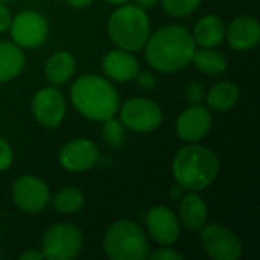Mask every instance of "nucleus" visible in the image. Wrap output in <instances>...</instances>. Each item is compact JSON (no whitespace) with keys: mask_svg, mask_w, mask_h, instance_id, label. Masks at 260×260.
Here are the masks:
<instances>
[{"mask_svg":"<svg viewBox=\"0 0 260 260\" xmlns=\"http://www.w3.org/2000/svg\"><path fill=\"white\" fill-rule=\"evenodd\" d=\"M145 56L148 64L161 73H175L183 70L197 50L192 34L178 24L163 26L146 41Z\"/></svg>","mask_w":260,"mask_h":260,"instance_id":"nucleus-1","label":"nucleus"},{"mask_svg":"<svg viewBox=\"0 0 260 260\" xmlns=\"http://www.w3.org/2000/svg\"><path fill=\"white\" fill-rule=\"evenodd\" d=\"M75 110L85 119L104 122L119 110V94L113 84L99 75H84L70 90Z\"/></svg>","mask_w":260,"mask_h":260,"instance_id":"nucleus-2","label":"nucleus"},{"mask_svg":"<svg viewBox=\"0 0 260 260\" xmlns=\"http://www.w3.org/2000/svg\"><path fill=\"white\" fill-rule=\"evenodd\" d=\"M219 169L221 163L216 154L203 145L181 148L172 161V174L177 184L192 192L209 187L219 175Z\"/></svg>","mask_w":260,"mask_h":260,"instance_id":"nucleus-3","label":"nucleus"},{"mask_svg":"<svg viewBox=\"0 0 260 260\" xmlns=\"http://www.w3.org/2000/svg\"><path fill=\"white\" fill-rule=\"evenodd\" d=\"M107 30L119 49L137 52L145 47L149 38V18L145 9L137 5H125L110 15Z\"/></svg>","mask_w":260,"mask_h":260,"instance_id":"nucleus-4","label":"nucleus"},{"mask_svg":"<svg viewBox=\"0 0 260 260\" xmlns=\"http://www.w3.org/2000/svg\"><path fill=\"white\" fill-rule=\"evenodd\" d=\"M104 251L111 260H145L149 254V242L139 224L119 219L104 236Z\"/></svg>","mask_w":260,"mask_h":260,"instance_id":"nucleus-5","label":"nucleus"},{"mask_svg":"<svg viewBox=\"0 0 260 260\" xmlns=\"http://www.w3.org/2000/svg\"><path fill=\"white\" fill-rule=\"evenodd\" d=\"M81 230L69 222L52 225L43 236V256L49 260H72L82 250Z\"/></svg>","mask_w":260,"mask_h":260,"instance_id":"nucleus-6","label":"nucleus"},{"mask_svg":"<svg viewBox=\"0 0 260 260\" xmlns=\"http://www.w3.org/2000/svg\"><path fill=\"white\" fill-rule=\"evenodd\" d=\"M200 242L204 251L216 260H238L244 250L236 233L219 222L206 224L201 229Z\"/></svg>","mask_w":260,"mask_h":260,"instance_id":"nucleus-7","label":"nucleus"},{"mask_svg":"<svg viewBox=\"0 0 260 260\" xmlns=\"http://www.w3.org/2000/svg\"><path fill=\"white\" fill-rule=\"evenodd\" d=\"M163 113L158 104L145 98H131L120 108L123 126L137 133H151L160 126Z\"/></svg>","mask_w":260,"mask_h":260,"instance_id":"nucleus-8","label":"nucleus"},{"mask_svg":"<svg viewBox=\"0 0 260 260\" xmlns=\"http://www.w3.org/2000/svg\"><path fill=\"white\" fill-rule=\"evenodd\" d=\"M12 41L21 49L41 46L49 34L47 20L37 11H23L12 17L9 24Z\"/></svg>","mask_w":260,"mask_h":260,"instance_id":"nucleus-9","label":"nucleus"},{"mask_svg":"<svg viewBox=\"0 0 260 260\" xmlns=\"http://www.w3.org/2000/svg\"><path fill=\"white\" fill-rule=\"evenodd\" d=\"M14 204L26 213H40L50 201V192L44 181L32 175H23L12 186Z\"/></svg>","mask_w":260,"mask_h":260,"instance_id":"nucleus-10","label":"nucleus"},{"mask_svg":"<svg viewBox=\"0 0 260 260\" xmlns=\"http://www.w3.org/2000/svg\"><path fill=\"white\" fill-rule=\"evenodd\" d=\"M32 113L41 126H59L66 116V101L62 93L55 88V85L38 90L32 99Z\"/></svg>","mask_w":260,"mask_h":260,"instance_id":"nucleus-11","label":"nucleus"},{"mask_svg":"<svg viewBox=\"0 0 260 260\" xmlns=\"http://www.w3.org/2000/svg\"><path fill=\"white\" fill-rule=\"evenodd\" d=\"M59 165L70 172H85L98 165L101 151L88 139H75L67 142L58 155Z\"/></svg>","mask_w":260,"mask_h":260,"instance_id":"nucleus-12","label":"nucleus"},{"mask_svg":"<svg viewBox=\"0 0 260 260\" xmlns=\"http://www.w3.org/2000/svg\"><path fill=\"white\" fill-rule=\"evenodd\" d=\"M146 229L149 236L160 245L171 247L180 239V221L165 206H155L146 213Z\"/></svg>","mask_w":260,"mask_h":260,"instance_id":"nucleus-13","label":"nucleus"},{"mask_svg":"<svg viewBox=\"0 0 260 260\" xmlns=\"http://www.w3.org/2000/svg\"><path fill=\"white\" fill-rule=\"evenodd\" d=\"M212 128V114L201 105H190L177 119V134L181 140L197 143L203 140Z\"/></svg>","mask_w":260,"mask_h":260,"instance_id":"nucleus-14","label":"nucleus"},{"mask_svg":"<svg viewBox=\"0 0 260 260\" xmlns=\"http://www.w3.org/2000/svg\"><path fill=\"white\" fill-rule=\"evenodd\" d=\"M225 37L232 49L250 50L260 41L259 20L251 15H241L225 27Z\"/></svg>","mask_w":260,"mask_h":260,"instance_id":"nucleus-15","label":"nucleus"},{"mask_svg":"<svg viewBox=\"0 0 260 260\" xmlns=\"http://www.w3.org/2000/svg\"><path fill=\"white\" fill-rule=\"evenodd\" d=\"M102 69L105 75L116 82H126L136 79L140 72V64L137 58L123 49H114L105 53L102 59Z\"/></svg>","mask_w":260,"mask_h":260,"instance_id":"nucleus-16","label":"nucleus"},{"mask_svg":"<svg viewBox=\"0 0 260 260\" xmlns=\"http://www.w3.org/2000/svg\"><path fill=\"white\" fill-rule=\"evenodd\" d=\"M180 222L192 232H200L209 218V210L204 200L197 193H187L180 201Z\"/></svg>","mask_w":260,"mask_h":260,"instance_id":"nucleus-17","label":"nucleus"},{"mask_svg":"<svg viewBox=\"0 0 260 260\" xmlns=\"http://www.w3.org/2000/svg\"><path fill=\"white\" fill-rule=\"evenodd\" d=\"M225 23L219 15H206L193 27V40L203 47H216L224 41Z\"/></svg>","mask_w":260,"mask_h":260,"instance_id":"nucleus-18","label":"nucleus"},{"mask_svg":"<svg viewBox=\"0 0 260 260\" xmlns=\"http://www.w3.org/2000/svg\"><path fill=\"white\" fill-rule=\"evenodd\" d=\"M24 64L26 56L20 46L11 41H0V84L17 78Z\"/></svg>","mask_w":260,"mask_h":260,"instance_id":"nucleus-19","label":"nucleus"},{"mask_svg":"<svg viewBox=\"0 0 260 260\" xmlns=\"http://www.w3.org/2000/svg\"><path fill=\"white\" fill-rule=\"evenodd\" d=\"M76 70V64H75V58L66 52V50H59L55 52L46 62L44 66V73L47 81L58 87V85H64L66 82H69Z\"/></svg>","mask_w":260,"mask_h":260,"instance_id":"nucleus-20","label":"nucleus"},{"mask_svg":"<svg viewBox=\"0 0 260 260\" xmlns=\"http://www.w3.org/2000/svg\"><path fill=\"white\" fill-rule=\"evenodd\" d=\"M239 87L233 82H218L206 93L207 107L215 111H229L239 101Z\"/></svg>","mask_w":260,"mask_h":260,"instance_id":"nucleus-21","label":"nucleus"},{"mask_svg":"<svg viewBox=\"0 0 260 260\" xmlns=\"http://www.w3.org/2000/svg\"><path fill=\"white\" fill-rule=\"evenodd\" d=\"M192 61L200 72L209 76H219L229 67L225 56L219 53L218 50H215L213 47H204V49L195 50Z\"/></svg>","mask_w":260,"mask_h":260,"instance_id":"nucleus-22","label":"nucleus"},{"mask_svg":"<svg viewBox=\"0 0 260 260\" xmlns=\"http://www.w3.org/2000/svg\"><path fill=\"white\" fill-rule=\"evenodd\" d=\"M85 203V197L84 193L76 189V187H62L61 190H58L52 200V204L55 207V210L58 213L62 215H73L78 213Z\"/></svg>","mask_w":260,"mask_h":260,"instance_id":"nucleus-23","label":"nucleus"},{"mask_svg":"<svg viewBox=\"0 0 260 260\" xmlns=\"http://www.w3.org/2000/svg\"><path fill=\"white\" fill-rule=\"evenodd\" d=\"M102 137L105 140V143L110 148H120L125 142V129H123V123L116 120L114 116L104 120V126H102Z\"/></svg>","mask_w":260,"mask_h":260,"instance_id":"nucleus-24","label":"nucleus"},{"mask_svg":"<svg viewBox=\"0 0 260 260\" xmlns=\"http://www.w3.org/2000/svg\"><path fill=\"white\" fill-rule=\"evenodd\" d=\"M161 5L169 15L181 18L193 14L201 5V0H161Z\"/></svg>","mask_w":260,"mask_h":260,"instance_id":"nucleus-25","label":"nucleus"},{"mask_svg":"<svg viewBox=\"0 0 260 260\" xmlns=\"http://www.w3.org/2000/svg\"><path fill=\"white\" fill-rule=\"evenodd\" d=\"M186 99L190 105H201L206 99V88L204 84L200 81H192L186 87Z\"/></svg>","mask_w":260,"mask_h":260,"instance_id":"nucleus-26","label":"nucleus"},{"mask_svg":"<svg viewBox=\"0 0 260 260\" xmlns=\"http://www.w3.org/2000/svg\"><path fill=\"white\" fill-rule=\"evenodd\" d=\"M148 257L152 260H183L184 256L172 248H158L155 251H149Z\"/></svg>","mask_w":260,"mask_h":260,"instance_id":"nucleus-27","label":"nucleus"},{"mask_svg":"<svg viewBox=\"0 0 260 260\" xmlns=\"http://www.w3.org/2000/svg\"><path fill=\"white\" fill-rule=\"evenodd\" d=\"M12 163V149L9 143L0 137V172L6 171Z\"/></svg>","mask_w":260,"mask_h":260,"instance_id":"nucleus-28","label":"nucleus"},{"mask_svg":"<svg viewBox=\"0 0 260 260\" xmlns=\"http://www.w3.org/2000/svg\"><path fill=\"white\" fill-rule=\"evenodd\" d=\"M136 79H137V84H139L143 90H146V91L152 90V88L157 85L155 76H154L152 73H149V72H139L137 76H136Z\"/></svg>","mask_w":260,"mask_h":260,"instance_id":"nucleus-29","label":"nucleus"},{"mask_svg":"<svg viewBox=\"0 0 260 260\" xmlns=\"http://www.w3.org/2000/svg\"><path fill=\"white\" fill-rule=\"evenodd\" d=\"M11 20H12L11 11L6 8L3 2H0V32H5L6 29H9Z\"/></svg>","mask_w":260,"mask_h":260,"instance_id":"nucleus-30","label":"nucleus"},{"mask_svg":"<svg viewBox=\"0 0 260 260\" xmlns=\"http://www.w3.org/2000/svg\"><path fill=\"white\" fill-rule=\"evenodd\" d=\"M44 259L43 253L41 251H37V250H27L24 253L20 254V260H41Z\"/></svg>","mask_w":260,"mask_h":260,"instance_id":"nucleus-31","label":"nucleus"},{"mask_svg":"<svg viewBox=\"0 0 260 260\" xmlns=\"http://www.w3.org/2000/svg\"><path fill=\"white\" fill-rule=\"evenodd\" d=\"M158 2H160V0H136L137 6L142 8V9H151V8H154Z\"/></svg>","mask_w":260,"mask_h":260,"instance_id":"nucleus-32","label":"nucleus"},{"mask_svg":"<svg viewBox=\"0 0 260 260\" xmlns=\"http://www.w3.org/2000/svg\"><path fill=\"white\" fill-rule=\"evenodd\" d=\"M93 0H67V3L73 8H78V9H82V8H87Z\"/></svg>","mask_w":260,"mask_h":260,"instance_id":"nucleus-33","label":"nucleus"},{"mask_svg":"<svg viewBox=\"0 0 260 260\" xmlns=\"http://www.w3.org/2000/svg\"><path fill=\"white\" fill-rule=\"evenodd\" d=\"M181 192H183V187L180 186V184H177V186H174L172 189H171V198L172 200H177V198H181Z\"/></svg>","mask_w":260,"mask_h":260,"instance_id":"nucleus-34","label":"nucleus"},{"mask_svg":"<svg viewBox=\"0 0 260 260\" xmlns=\"http://www.w3.org/2000/svg\"><path fill=\"white\" fill-rule=\"evenodd\" d=\"M105 2H108V3H111V5H123V3H126L128 0H105Z\"/></svg>","mask_w":260,"mask_h":260,"instance_id":"nucleus-35","label":"nucleus"},{"mask_svg":"<svg viewBox=\"0 0 260 260\" xmlns=\"http://www.w3.org/2000/svg\"><path fill=\"white\" fill-rule=\"evenodd\" d=\"M0 2H3V3H6V2H14V0H0Z\"/></svg>","mask_w":260,"mask_h":260,"instance_id":"nucleus-36","label":"nucleus"},{"mask_svg":"<svg viewBox=\"0 0 260 260\" xmlns=\"http://www.w3.org/2000/svg\"><path fill=\"white\" fill-rule=\"evenodd\" d=\"M256 2H257V0H256Z\"/></svg>","mask_w":260,"mask_h":260,"instance_id":"nucleus-37","label":"nucleus"}]
</instances>
